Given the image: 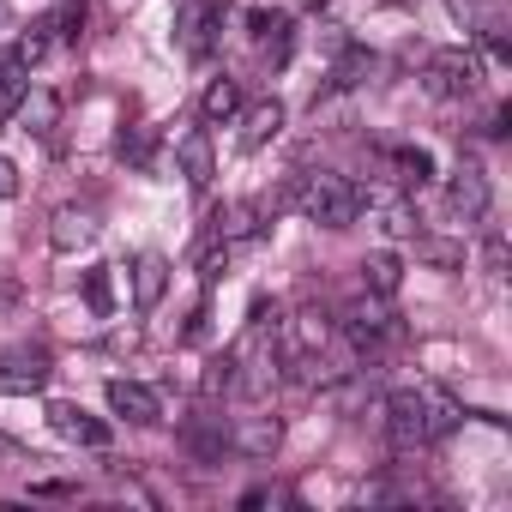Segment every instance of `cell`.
I'll list each match as a JSON object with an SVG mask.
<instances>
[{"label": "cell", "mask_w": 512, "mask_h": 512, "mask_svg": "<svg viewBox=\"0 0 512 512\" xmlns=\"http://www.w3.org/2000/svg\"><path fill=\"white\" fill-rule=\"evenodd\" d=\"M284 121H290V115H284V103H278V97L253 103V109L241 115V151H266V145L284 133Z\"/></svg>", "instance_id": "4fadbf2b"}, {"label": "cell", "mask_w": 512, "mask_h": 512, "mask_svg": "<svg viewBox=\"0 0 512 512\" xmlns=\"http://www.w3.org/2000/svg\"><path fill=\"white\" fill-rule=\"evenodd\" d=\"M25 97H31V67L7 61V67H0V127L19 115V103H25Z\"/></svg>", "instance_id": "ffe728a7"}, {"label": "cell", "mask_w": 512, "mask_h": 512, "mask_svg": "<svg viewBox=\"0 0 512 512\" xmlns=\"http://www.w3.org/2000/svg\"><path fill=\"white\" fill-rule=\"evenodd\" d=\"M223 13V0H181V13H175V31H181V49L187 55H205L211 49V25Z\"/></svg>", "instance_id": "8fae6325"}, {"label": "cell", "mask_w": 512, "mask_h": 512, "mask_svg": "<svg viewBox=\"0 0 512 512\" xmlns=\"http://www.w3.org/2000/svg\"><path fill=\"white\" fill-rule=\"evenodd\" d=\"M296 211L320 229H350L362 217V187L338 169H314V175H296Z\"/></svg>", "instance_id": "6da1fadb"}, {"label": "cell", "mask_w": 512, "mask_h": 512, "mask_svg": "<svg viewBox=\"0 0 512 512\" xmlns=\"http://www.w3.org/2000/svg\"><path fill=\"white\" fill-rule=\"evenodd\" d=\"M416 392H422V410H428V440H440V434H452L464 422V404L446 386H416Z\"/></svg>", "instance_id": "ac0fdd59"}, {"label": "cell", "mask_w": 512, "mask_h": 512, "mask_svg": "<svg viewBox=\"0 0 512 512\" xmlns=\"http://www.w3.org/2000/svg\"><path fill=\"white\" fill-rule=\"evenodd\" d=\"M49 43H55V37H49V19H43V25L19 31V43H13V61H19V67H43V61H49Z\"/></svg>", "instance_id": "603a6c76"}, {"label": "cell", "mask_w": 512, "mask_h": 512, "mask_svg": "<svg viewBox=\"0 0 512 512\" xmlns=\"http://www.w3.org/2000/svg\"><path fill=\"white\" fill-rule=\"evenodd\" d=\"M151 145H157V127H133V133H121V157H133V163H151Z\"/></svg>", "instance_id": "f1b7e54d"}, {"label": "cell", "mask_w": 512, "mask_h": 512, "mask_svg": "<svg viewBox=\"0 0 512 512\" xmlns=\"http://www.w3.org/2000/svg\"><path fill=\"white\" fill-rule=\"evenodd\" d=\"M374 67H380V61H374L368 49H344V61L332 67V91H356V85H368Z\"/></svg>", "instance_id": "44dd1931"}, {"label": "cell", "mask_w": 512, "mask_h": 512, "mask_svg": "<svg viewBox=\"0 0 512 512\" xmlns=\"http://www.w3.org/2000/svg\"><path fill=\"white\" fill-rule=\"evenodd\" d=\"M199 115H205V127H223V121H235L241 115V85L223 73V79H211L205 85V97H199Z\"/></svg>", "instance_id": "e0dca14e"}, {"label": "cell", "mask_w": 512, "mask_h": 512, "mask_svg": "<svg viewBox=\"0 0 512 512\" xmlns=\"http://www.w3.org/2000/svg\"><path fill=\"white\" fill-rule=\"evenodd\" d=\"M211 235L217 241H253V235H260V205H247V199H235V205H223L217 217H211Z\"/></svg>", "instance_id": "2e32d148"}, {"label": "cell", "mask_w": 512, "mask_h": 512, "mask_svg": "<svg viewBox=\"0 0 512 512\" xmlns=\"http://www.w3.org/2000/svg\"><path fill=\"white\" fill-rule=\"evenodd\" d=\"M380 229H386L392 241H410V235H416V211H410V205H380Z\"/></svg>", "instance_id": "484cf974"}, {"label": "cell", "mask_w": 512, "mask_h": 512, "mask_svg": "<svg viewBox=\"0 0 512 512\" xmlns=\"http://www.w3.org/2000/svg\"><path fill=\"white\" fill-rule=\"evenodd\" d=\"M446 199H452V211H458L464 223H482V217H488V175H482V163H476V157H464V163L452 169Z\"/></svg>", "instance_id": "8992f818"}, {"label": "cell", "mask_w": 512, "mask_h": 512, "mask_svg": "<svg viewBox=\"0 0 512 512\" xmlns=\"http://www.w3.org/2000/svg\"><path fill=\"white\" fill-rule=\"evenodd\" d=\"M97 241V211L91 205H61L55 217H49V247L55 253H79V247H91Z\"/></svg>", "instance_id": "ba28073f"}, {"label": "cell", "mask_w": 512, "mask_h": 512, "mask_svg": "<svg viewBox=\"0 0 512 512\" xmlns=\"http://www.w3.org/2000/svg\"><path fill=\"white\" fill-rule=\"evenodd\" d=\"M49 31H61L67 43H79V37H85V0H67V7L49 19Z\"/></svg>", "instance_id": "83f0119b"}, {"label": "cell", "mask_w": 512, "mask_h": 512, "mask_svg": "<svg viewBox=\"0 0 512 512\" xmlns=\"http://www.w3.org/2000/svg\"><path fill=\"white\" fill-rule=\"evenodd\" d=\"M19 115H25V133H55V121H61V97H55V91H31V97L19 103Z\"/></svg>", "instance_id": "7402d4cb"}, {"label": "cell", "mask_w": 512, "mask_h": 512, "mask_svg": "<svg viewBox=\"0 0 512 512\" xmlns=\"http://www.w3.org/2000/svg\"><path fill=\"white\" fill-rule=\"evenodd\" d=\"M362 290L368 296H380V302H392L398 290H404V260H398V253H368V260H362Z\"/></svg>", "instance_id": "9a60e30c"}, {"label": "cell", "mask_w": 512, "mask_h": 512, "mask_svg": "<svg viewBox=\"0 0 512 512\" xmlns=\"http://www.w3.org/2000/svg\"><path fill=\"white\" fill-rule=\"evenodd\" d=\"M416 241V260L434 266V272H464V241H446V235H410Z\"/></svg>", "instance_id": "d6986e66"}, {"label": "cell", "mask_w": 512, "mask_h": 512, "mask_svg": "<svg viewBox=\"0 0 512 512\" xmlns=\"http://www.w3.org/2000/svg\"><path fill=\"white\" fill-rule=\"evenodd\" d=\"M85 302H91V314H97V320H109V314H115V284H109V266L85 272Z\"/></svg>", "instance_id": "d4e9b609"}, {"label": "cell", "mask_w": 512, "mask_h": 512, "mask_svg": "<svg viewBox=\"0 0 512 512\" xmlns=\"http://www.w3.org/2000/svg\"><path fill=\"white\" fill-rule=\"evenodd\" d=\"M13 193H19V163L0 157V199H13Z\"/></svg>", "instance_id": "4dcf8cb0"}, {"label": "cell", "mask_w": 512, "mask_h": 512, "mask_svg": "<svg viewBox=\"0 0 512 512\" xmlns=\"http://www.w3.org/2000/svg\"><path fill=\"white\" fill-rule=\"evenodd\" d=\"M392 163H398V181H404V187H422V181L434 175V157H428L422 145H398Z\"/></svg>", "instance_id": "cb8c5ba5"}, {"label": "cell", "mask_w": 512, "mask_h": 512, "mask_svg": "<svg viewBox=\"0 0 512 512\" xmlns=\"http://www.w3.org/2000/svg\"><path fill=\"white\" fill-rule=\"evenodd\" d=\"M49 374H55V362H49V350H37V344H19V350L0 356V392H43Z\"/></svg>", "instance_id": "5b68a950"}, {"label": "cell", "mask_w": 512, "mask_h": 512, "mask_svg": "<svg viewBox=\"0 0 512 512\" xmlns=\"http://www.w3.org/2000/svg\"><path fill=\"white\" fill-rule=\"evenodd\" d=\"M229 446H235L241 458H272V452L284 446V422H278V416H241V422L229 428Z\"/></svg>", "instance_id": "9c48e42d"}, {"label": "cell", "mask_w": 512, "mask_h": 512, "mask_svg": "<svg viewBox=\"0 0 512 512\" xmlns=\"http://www.w3.org/2000/svg\"><path fill=\"white\" fill-rule=\"evenodd\" d=\"M223 266H229V241H205V253H199V284H217L223 278Z\"/></svg>", "instance_id": "4316f807"}, {"label": "cell", "mask_w": 512, "mask_h": 512, "mask_svg": "<svg viewBox=\"0 0 512 512\" xmlns=\"http://www.w3.org/2000/svg\"><path fill=\"white\" fill-rule=\"evenodd\" d=\"M175 163H181L187 187H211V175H217L211 133H205V127H187V133H175Z\"/></svg>", "instance_id": "52a82bcc"}, {"label": "cell", "mask_w": 512, "mask_h": 512, "mask_svg": "<svg viewBox=\"0 0 512 512\" xmlns=\"http://www.w3.org/2000/svg\"><path fill=\"white\" fill-rule=\"evenodd\" d=\"M109 410H115V416H127L133 428H151V422H163V404H157V392H151V386H139V380H109Z\"/></svg>", "instance_id": "30bf717a"}, {"label": "cell", "mask_w": 512, "mask_h": 512, "mask_svg": "<svg viewBox=\"0 0 512 512\" xmlns=\"http://www.w3.org/2000/svg\"><path fill=\"white\" fill-rule=\"evenodd\" d=\"M49 422H55V434H67V440H79V446H109V422H97V416L79 410V404H49Z\"/></svg>", "instance_id": "5bb4252c"}, {"label": "cell", "mask_w": 512, "mask_h": 512, "mask_svg": "<svg viewBox=\"0 0 512 512\" xmlns=\"http://www.w3.org/2000/svg\"><path fill=\"white\" fill-rule=\"evenodd\" d=\"M422 91L440 97V103H458V97H476L482 91V61L470 49H434L422 61Z\"/></svg>", "instance_id": "7a4b0ae2"}, {"label": "cell", "mask_w": 512, "mask_h": 512, "mask_svg": "<svg viewBox=\"0 0 512 512\" xmlns=\"http://www.w3.org/2000/svg\"><path fill=\"white\" fill-rule=\"evenodd\" d=\"M404 338V326H398V314L380 302V296H362L350 314H344V344H350V356L356 362H368V356H380L386 344H398Z\"/></svg>", "instance_id": "3957f363"}, {"label": "cell", "mask_w": 512, "mask_h": 512, "mask_svg": "<svg viewBox=\"0 0 512 512\" xmlns=\"http://www.w3.org/2000/svg\"><path fill=\"white\" fill-rule=\"evenodd\" d=\"M482 260H488V272H494V278L506 272V235H488V241H482Z\"/></svg>", "instance_id": "f546056e"}, {"label": "cell", "mask_w": 512, "mask_h": 512, "mask_svg": "<svg viewBox=\"0 0 512 512\" xmlns=\"http://www.w3.org/2000/svg\"><path fill=\"white\" fill-rule=\"evenodd\" d=\"M0 458H19V440H7V434H0Z\"/></svg>", "instance_id": "1f68e13d"}, {"label": "cell", "mask_w": 512, "mask_h": 512, "mask_svg": "<svg viewBox=\"0 0 512 512\" xmlns=\"http://www.w3.org/2000/svg\"><path fill=\"white\" fill-rule=\"evenodd\" d=\"M163 296H169V260H163V253H139V260H133V308L151 314Z\"/></svg>", "instance_id": "7c38bea8"}, {"label": "cell", "mask_w": 512, "mask_h": 512, "mask_svg": "<svg viewBox=\"0 0 512 512\" xmlns=\"http://www.w3.org/2000/svg\"><path fill=\"white\" fill-rule=\"evenodd\" d=\"M380 422H386V440H392L398 452L428 446V410H422V392H416V386L386 392V398H380Z\"/></svg>", "instance_id": "277c9868"}]
</instances>
